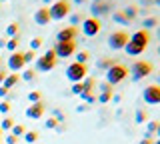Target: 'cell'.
I'll list each match as a JSON object with an SVG mask.
<instances>
[{
  "instance_id": "obj_1",
  "label": "cell",
  "mask_w": 160,
  "mask_h": 144,
  "mask_svg": "<svg viewBox=\"0 0 160 144\" xmlns=\"http://www.w3.org/2000/svg\"><path fill=\"white\" fill-rule=\"evenodd\" d=\"M86 74H88V66L86 64H80V62H72V64H68V68H66V78L70 82H82L84 78H86Z\"/></svg>"
},
{
  "instance_id": "obj_2",
  "label": "cell",
  "mask_w": 160,
  "mask_h": 144,
  "mask_svg": "<svg viewBox=\"0 0 160 144\" xmlns=\"http://www.w3.org/2000/svg\"><path fill=\"white\" fill-rule=\"evenodd\" d=\"M48 10H50V20H62L70 14V2L68 0H56Z\"/></svg>"
},
{
  "instance_id": "obj_3",
  "label": "cell",
  "mask_w": 160,
  "mask_h": 144,
  "mask_svg": "<svg viewBox=\"0 0 160 144\" xmlns=\"http://www.w3.org/2000/svg\"><path fill=\"white\" fill-rule=\"evenodd\" d=\"M56 62H58V58H56V54H54V50H46L44 56L36 58V70L38 72H50L56 66Z\"/></svg>"
},
{
  "instance_id": "obj_4",
  "label": "cell",
  "mask_w": 160,
  "mask_h": 144,
  "mask_svg": "<svg viewBox=\"0 0 160 144\" xmlns=\"http://www.w3.org/2000/svg\"><path fill=\"white\" fill-rule=\"evenodd\" d=\"M126 66H122V64H114V66H110L106 70V82L110 84V86H114V84H120L126 78Z\"/></svg>"
},
{
  "instance_id": "obj_5",
  "label": "cell",
  "mask_w": 160,
  "mask_h": 144,
  "mask_svg": "<svg viewBox=\"0 0 160 144\" xmlns=\"http://www.w3.org/2000/svg\"><path fill=\"white\" fill-rule=\"evenodd\" d=\"M150 72H152V64L148 60H136L132 64V68H130L132 80H142V78H146Z\"/></svg>"
},
{
  "instance_id": "obj_6",
  "label": "cell",
  "mask_w": 160,
  "mask_h": 144,
  "mask_svg": "<svg viewBox=\"0 0 160 144\" xmlns=\"http://www.w3.org/2000/svg\"><path fill=\"white\" fill-rule=\"evenodd\" d=\"M56 58H70L72 54H76V40L70 42H56V46L52 48Z\"/></svg>"
},
{
  "instance_id": "obj_7",
  "label": "cell",
  "mask_w": 160,
  "mask_h": 144,
  "mask_svg": "<svg viewBox=\"0 0 160 144\" xmlns=\"http://www.w3.org/2000/svg\"><path fill=\"white\" fill-rule=\"evenodd\" d=\"M100 28H102V24H100L98 18H84L82 20V34L84 36H88V38H92V36H96V34L100 32Z\"/></svg>"
},
{
  "instance_id": "obj_8",
  "label": "cell",
  "mask_w": 160,
  "mask_h": 144,
  "mask_svg": "<svg viewBox=\"0 0 160 144\" xmlns=\"http://www.w3.org/2000/svg\"><path fill=\"white\" fill-rule=\"evenodd\" d=\"M126 42H128V34L122 32V30L112 32L108 36V46L112 48V50H120V48H124V46H126Z\"/></svg>"
},
{
  "instance_id": "obj_9",
  "label": "cell",
  "mask_w": 160,
  "mask_h": 144,
  "mask_svg": "<svg viewBox=\"0 0 160 144\" xmlns=\"http://www.w3.org/2000/svg\"><path fill=\"white\" fill-rule=\"evenodd\" d=\"M142 98L146 104H160V86L158 84H150L142 90Z\"/></svg>"
},
{
  "instance_id": "obj_10",
  "label": "cell",
  "mask_w": 160,
  "mask_h": 144,
  "mask_svg": "<svg viewBox=\"0 0 160 144\" xmlns=\"http://www.w3.org/2000/svg\"><path fill=\"white\" fill-rule=\"evenodd\" d=\"M76 36H78V26H66L62 30H58L56 42H70V40H76Z\"/></svg>"
},
{
  "instance_id": "obj_11",
  "label": "cell",
  "mask_w": 160,
  "mask_h": 144,
  "mask_svg": "<svg viewBox=\"0 0 160 144\" xmlns=\"http://www.w3.org/2000/svg\"><path fill=\"white\" fill-rule=\"evenodd\" d=\"M112 10V4L110 2H92L90 4V14H92V18H98V16H104V14H108Z\"/></svg>"
},
{
  "instance_id": "obj_12",
  "label": "cell",
  "mask_w": 160,
  "mask_h": 144,
  "mask_svg": "<svg viewBox=\"0 0 160 144\" xmlns=\"http://www.w3.org/2000/svg\"><path fill=\"white\" fill-rule=\"evenodd\" d=\"M8 68L12 72H18V70H22L24 66H26V62H24V56H22V52H12L10 54V58H8Z\"/></svg>"
},
{
  "instance_id": "obj_13",
  "label": "cell",
  "mask_w": 160,
  "mask_h": 144,
  "mask_svg": "<svg viewBox=\"0 0 160 144\" xmlns=\"http://www.w3.org/2000/svg\"><path fill=\"white\" fill-rule=\"evenodd\" d=\"M44 110H46V106H44V102H42V100H40V102H34V104H30V106H28L26 116H28V118H32V120H38V118H42Z\"/></svg>"
},
{
  "instance_id": "obj_14",
  "label": "cell",
  "mask_w": 160,
  "mask_h": 144,
  "mask_svg": "<svg viewBox=\"0 0 160 144\" xmlns=\"http://www.w3.org/2000/svg\"><path fill=\"white\" fill-rule=\"evenodd\" d=\"M130 42H134V44H140V46H144L146 48L148 46V42H150V34H148V30H136L130 36Z\"/></svg>"
},
{
  "instance_id": "obj_15",
  "label": "cell",
  "mask_w": 160,
  "mask_h": 144,
  "mask_svg": "<svg viewBox=\"0 0 160 144\" xmlns=\"http://www.w3.org/2000/svg\"><path fill=\"white\" fill-rule=\"evenodd\" d=\"M34 22H36L38 26H46V24L50 22V10H48V6H42V8H38V10L34 12Z\"/></svg>"
},
{
  "instance_id": "obj_16",
  "label": "cell",
  "mask_w": 160,
  "mask_h": 144,
  "mask_svg": "<svg viewBox=\"0 0 160 144\" xmlns=\"http://www.w3.org/2000/svg\"><path fill=\"white\" fill-rule=\"evenodd\" d=\"M124 50H126L128 56H140V54L146 50V48L140 46V44H134V42H130V40H128V42H126V46H124Z\"/></svg>"
},
{
  "instance_id": "obj_17",
  "label": "cell",
  "mask_w": 160,
  "mask_h": 144,
  "mask_svg": "<svg viewBox=\"0 0 160 144\" xmlns=\"http://www.w3.org/2000/svg\"><path fill=\"white\" fill-rule=\"evenodd\" d=\"M18 80H20V76L16 72H12V74H6V78H4V82L0 84V86H4L6 90H10V88H14L18 84Z\"/></svg>"
},
{
  "instance_id": "obj_18",
  "label": "cell",
  "mask_w": 160,
  "mask_h": 144,
  "mask_svg": "<svg viewBox=\"0 0 160 144\" xmlns=\"http://www.w3.org/2000/svg\"><path fill=\"white\" fill-rule=\"evenodd\" d=\"M18 32H20V24H18V22H10L8 26H6V36H8V38L18 36Z\"/></svg>"
},
{
  "instance_id": "obj_19",
  "label": "cell",
  "mask_w": 160,
  "mask_h": 144,
  "mask_svg": "<svg viewBox=\"0 0 160 144\" xmlns=\"http://www.w3.org/2000/svg\"><path fill=\"white\" fill-rule=\"evenodd\" d=\"M122 14H124V16L128 18L130 22H132L134 18L138 16V8H136V6H132V4H130V6H126V8H124V10H122Z\"/></svg>"
},
{
  "instance_id": "obj_20",
  "label": "cell",
  "mask_w": 160,
  "mask_h": 144,
  "mask_svg": "<svg viewBox=\"0 0 160 144\" xmlns=\"http://www.w3.org/2000/svg\"><path fill=\"white\" fill-rule=\"evenodd\" d=\"M116 64V60H112V58H100V60L96 62V68H100V70H108L110 66H114Z\"/></svg>"
},
{
  "instance_id": "obj_21",
  "label": "cell",
  "mask_w": 160,
  "mask_h": 144,
  "mask_svg": "<svg viewBox=\"0 0 160 144\" xmlns=\"http://www.w3.org/2000/svg\"><path fill=\"white\" fill-rule=\"evenodd\" d=\"M112 20L116 22V24H122V26H128V24H130V20L122 14V10H120V12H114L112 14Z\"/></svg>"
},
{
  "instance_id": "obj_22",
  "label": "cell",
  "mask_w": 160,
  "mask_h": 144,
  "mask_svg": "<svg viewBox=\"0 0 160 144\" xmlns=\"http://www.w3.org/2000/svg\"><path fill=\"white\" fill-rule=\"evenodd\" d=\"M156 26H158V20L154 16H148V18L142 20V28H144V30H150V28H156Z\"/></svg>"
},
{
  "instance_id": "obj_23",
  "label": "cell",
  "mask_w": 160,
  "mask_h": 144,
  "mask_svg": "<svg viewBox=\"0 0 160 144\" xmlns=\"http://www.w3.org/2000/svg\"><path fill=\"white\" fill-rule=\"evenodd\" d=\"M28 100H30V104L40 102V100H42V92H40V90H32V92H28Z\"/></svg>"
},
{
  "instance_id": "obj_24",
  "label": "cell",
  "mask_w": 160,
  "mask_h": 144,
  "mask_svg": "<svg viewBox=\"0 0 160 144\" xmlns=\"http://www.w3.org/2000/svg\"><path fill=\"white\" fill-rule=\"evenodd\" d=\"M20 78H22V80H34V78H36V70H32V68H26V70H24L22 72V76H20Z\"/></svg>"
},
{
  "instance_id": "obj_25",
  "label": "cell",
  "mask_w": 160,
  "mask_h": 144,
  "mask_svg": "<svg viewBox=\"0 0 160 144\" xmlns=\"http://www.w3.org/2000/svg\"><path fill=\"white\" fill-rule=\"evenodd\" d=\"M134 120H136V124H142V122H146V110L138 108V110H136V114H134Z\"/></svg>"
},
{
  "instance_id": "obj_26",
  "label": "cell",
  "mask_w": 160,
  "mask_h": 144,
  "mask_svg": "<svg viewBox=\"0 0 160 144\" xmlns=\"http://www.w3.org/2000/svg\"><path fill=\"white\" fill-rule=\"evenodd\" d=\"M18 36H14V38H10V40L6 42V46H4V48H8V50L10 52H16V48H18Z\"/></svg>"
},
{
  "instance_id": "obj_27",
  "label": "cell",
  "mask_w": 160,
  "mask_h": 144,
  "mask_svg": "<svg viewBox=\"0 0 160 144\" xmlns=\"http://www.w3.org/2000/svg\"><path fill=\"white\" fill-rule=\"evenodd\" d=\"M88 58H90V54H88L86 50H80V52H76V62H80V64H86V62H88Z\"/></svg>"
},
{
  "instance_id": "obj_28",
  "label": "cell",
  "mask_w": 160,
  "mask_h": 144,
  "mask_svg": "<svg viewBox=\"0 0 160 144\" xmlns=\"http://www.w3.org/2000/svg\"><path fill=\"white\" fill-rule=\"evenodd\" d=\"M156 128H158V122H156V120H150V122L146 124V136H144V138H150V134L156 132Z\"/></svg>"
},
{
  "instance_id": "obj_29",
  "label": "cell",
  "mask_w": 160,
  "mask_h": 144,
  "mask_svg": "<svg viewBox=\"0 0 160 144\" xmlns=\"http://www.w3.org/2000/svg\"><path fill=\"white\" fill-rule=\"evenodd\" d=\"M80 98H82L84 102H88V104L96 102V94H94V92H82V94H80Z\"/></svg>"
},
{
  "instance_id": "obj_30",
  "label": "cell",
  "mask_w": 160,
  "mask_h": 144,
  "mask_svg": "<svg viewBox=\"0 0 160 144\" xmlns=\"http://www.w3.org/2000/svg\"><path fill=\"white\" fill-rule=\"evenodd\" d=\"M96 100L100 104H108L110 100H112V92H100V96L96 98Z\"/></svg>"
},
{
  "instance_id": "obj_31",
  "label": "cell",
  "mask_w": 160,
  "mask_h": 144,
  "mask_svg": "<svg viewBox=\"0 0 160 144\" xmlns=\"http://www.w3.org/2000/svg\"><path fill=\"white\" fill-rule=\"evenodd\" d=\"M24 140H26L28 144L36 142V140H38V132H34V130H30V132H24Z\"/></svg>"
},
{
  "instance_id": "obj_32",
  "label": "cell",
  "mask_w": 160,
  "mask_h": 144,
  "mask_svg": "<svg viewBox=\"0 0 160 144\" xmlns=\"http://www.w3.org/2000/svg\"><path fill=\"white\" fill-rule=\"evenodd\" d=\"M82 86H84L82 92H92V88H94V78H84V80H82Z\"/></svg>"
},
{
  "instance_id": "obj_33",
  "label": "cell",
  "mask_w": 160,
  "mask_h": 144,
  "mask_svg": "<svg viewBox=\"0 0 160 144\" xmlns=\"http://www.w3.org/2000/svg\"><path fill=\"white\" fill-rule=\"evenodd\" d=\"M12 126H14V120L10 116H6L2 120V124H0V128H2V130H12Z\"/></svg>"
},
{
  "instance_id": "obj_34",
  "label": "cell",
  "mask_w": 160,
  "mask_h": 144,
  "mask_svg": "<svg viewBox=\"0 0 160 144\" xmlns=\"http://www.w3.org/2000/svg\"><path fill=\"white\" fill-rule=\"evenodd\" d=\"M24 132H26V128H24L22 124H14V126H12V134H14L16 138H18V136H22Z\"/></svg>"
},
{
  "instance_id": "obj_35",
  "label": "cell",
  "mask_w": 160,
  "mask_h": 144,
  "mask_svg": "<svg viewBox=\"0 0 160 144\" xmlns=\"http://www.w3.org/2000/svg\"><path fill=\"white\" fill-rule=\"evenodd\" d=\"M40 46H42V38H40V36H36V38L30 40V50H38Z\"/></svg>"
},
{
  "instance_id": "obj_36",
  "label": "cell",
  "mask_w": 160,
  "mask_h": 144,
  "mask_svg": "<svg viewBox=\"0 0 160 144\" xmlns=\"http://www.w3.org/2000/svg\"><path fill=\"white\" fill-rule=\"evenodd\" d=\"M22 56H24V62H32V60H36V54H34V50H28V52H22Z\"/></svg>"
},
{
  "instance_id": "obj_37",
  "label": "cell",
  "mask_w": 160,
  "mask_h": 144,
  "mask_svg": "<svg viewBox=\"0 0 160 144\" xmlns=\"http://www.w3.org/2000/svg\"><path fill=\"white\" fill-rule=\"evenodd\" d=\"M82 22V16L80 14H70V26H78Z\"/></svg>"
},
{
  "instance_id": "obj_38",
  "label": "cell",
  "mask_w": 160,
  "mask_h": 144,
  "mask_svg": "<svg viewBox=\"0 0 160 144\" xmlns=\"http://www.w3.org/2000/svg\"><path fill=\"white\" fill-rule=\"evenodd\" d=\"M82 90H84V86H82V82H74L72 84V94H82Z\"/></svg>"
},
{
  "instance_id": "obj_39",
  "label": "cell",
  "mask_w": 160,
  "mask_h": 144,
  "mask_svg": "<svg viewBox=\"0 0 160 144\" xmlns=\"http://www.w3.org/2000/svg\"><path fill=\"white\" fill-rule=\"evenodd\" d=\"M0 112H2V114H8L10 112V102L8 100H2V102H0Z\"/></svg>"
},
{
  "instance_id": "obj_40",
  "label": "cell",
  "mask_w": 160,
  "mask_h": 144,
  "mask_svg": "<svg viewBox=\"0 0 160 144\" xmlns=\"http://www.w3.org/2000/svg\"><path fill=\"white\" fill-rule=\"evenodd\" d=\"M46 128H58V120H56V118H48V120H46Z\"/></svg>"
},
{
  "instance_id": "obj_41",
  "label": "cell",
  "mask_w": 160,
  "mask_h": 144,
  "mask_svg": "<svg viewBox=\"0 0 160 144\" xmlns=\"http://www.w3.org/2000/svg\"><path fill=\"white\" fill-rule=\"evenodd\" d=\"M100 92H112V86H110L108 82H102L100 84Z\"/></svg>"
},
{
  "instance_id": "obj_42",
  "label": "cell",
  "mask_w": 160,
  "mask_h": 144,
  "mask_svg": "<svg viewBox=\"0 0 160 144\" xmlns=\"http://www.w3.org/2000/svg\"><path fill=\"white\" fill-rule=\"evenodd\" d=\"M138 2H140V6L148 8V6H152V4H154V0H138Z\"/></svg>"
},
{
  "instance_id": "obj_43",
  "label": "cell",
  "mask_w": 160,
  "mask_h": 144,
  "mask_svg": "<svg viewBox=\"0 0 160 144\" xmlns=\"http://www.w3.org/2000/svg\"><path fill=\"white\" fill-rule=\"evenodd\" d=\"M54 118H56L58 122H64V114L60 112V110H54Z\"/></svg>"
},
{
  "instance_id": "obj_44",
  "label": "cell",
  "mask_w": 160,
  "mask_h": 144,
  "mask_svg": "<svg viewBox=\"0 0 160 144\" xmlns=\"http://www.w3.org/2000/svg\"><path fill=\"white\" fill-rule=\"evenodd\" d=\"M6 142H8V144H16V142H18V138H16V136H14V134H8V138H6Z\"/></svg>"
},
{
  "instance_id": "obj_45",
  "label": "cell",
  "mask_w": 160,
  "mask_h": 144,
  "mask_svg": "<svg viewBox=\"0 0 160 144\" xmlns=\"http://www.w3.org/2000/svg\"><path fill=\"white\" fill-rule=\"evenodd\" d=\"M4 78H6V70H4V68H0V84L4 82Z\"/></svg>"
},
{
  "instance_id": "obj_46",
  "label": "cell",
  "mask_w": 160,
  "mask_h": 144,
  "mask_svg": "<svg viewBox=\"0 0 160 144\" xmlns=\"http://www.w3.org/2000/svg\"><path fill=\"white\" fill-rule=\"evenodd\" d=\"M6 94H8V90H6V88H4V86H0V96L4 98V96H6Z\"/></svg>"
},
{
  "instance_id": "obj_47",
  "label": "cell",
  "mask_w": 160,
  "mask_h": 144,
  "mask_svg": "<svg viewBox=\"0 0 160 144\" xmlns=\"http://www.w3.org/2000/svg\"><path fill=\"white\" fill-rule=\"evenodd\" d=\"M138 144H152V140H150V138H142Z\"/></svg>"
},
{
  "instance_id": "obj_48",
  "label": "cell",
  "mask_w": 160,
  "mask_h": 144,
  "mask_svg": "<svg viewBox=\"0 0 160 144\" xmlns=\"http://www.w3.org/2000/svg\"><path fill=\"white\" fill-rule=\"evenodd\" d=\"M72 2H74V4H84L86 0H72Z\"/></svg>"
},
{
  "instance_id": "obj_49",
  "label": "cell",
  "mask_w": 160,
  "mask_h": 144,
  "mask_svg": "<svg viewBox=\"0 0 160 144\" xmlns=\"http://www.w3.org/2000/svg\"><path fill=\"white\" fill-rule=\"evenodd\" d=\"M156 136L160 138V124H158V128H156Z\"/></svg>"
},
{
  "instance_id": "obj_50",
  "label": "cell",
  "mask_w": 160,
  "mask_h": 144,
  "mask_svg": "<svg viewBox=\"0 0 160 144\" xmlns=\"http://www.w3.org/2000/svg\"><path fill=\"white\" fill-rule=\"evenodd\" d=\"M154 4H156V6L160 8V0H154Z\"/></svg>"
},
{
  "instance_id": "obj_51",
  "label": "cell",
  "mask_w": 160,
  "mask_h": 144,
  "mask_svg": "<svg viewBox=\"0 0 160 144\" xmlns=\"http://www.w3.org/2000/svg\"><path fill=\"white\" fill-rule=\"evenodd\" d=\"M42 2H44V4H50V2H52V0H42Z\"/></svg>"
},
{
  "instance_id": "obj_52",
  "label": "cell",
  "mask_w": 160,
  "mask_h": 144,
  "mask_svg": "<svg viewBox=\"0 0 160 144\" xmlns=\"http://www.w3.org/2000/svg\"><path fill=\"white\" fill-rule=\"evenodd\" d=\"M156 36H158V40H160V28H158V32H156Z\"/></svg>"
},
{
  "instance_id": "obj_53",
  "label": "cell",
  "mask_w": 160,
  "mask_h": 144,
  "mask_svg": "<svg viewBox=\"0 0 160 144\" xmlns=\"http://www.w3.org/2000/svg\"><path fill=\"white\" fill-rule=\"evenodd\" d=\"M92 2H104V0H92Z\"/></svg>"
},
{
  "instance_id": "obj_54",
  "label": "cell",
  "mask_w": 160,
  "mask_h": 144,
  "mask_svg": "<svg viewBox=\"0 0 160 144\" xmlns=\"http://www.w3.org/2000/svg\"><path fill=\"white\" fill-rule=\"evenodd\" d=\"M152 144H160V138H158V140H156V142H152Z\"/></svg>"
},
{
  "instance_id": "obj_55",
  "label": "cell",
  "mask_w": 160,
  "mask_h": 144,
  "mask_svg": "<svg viewBox=\"0 0 160 144\" xmlns=\"http://www.w3.org/2000/svg\"><path fill=\"white\" fill-rule=\"evenodd\" d=\"M156 80H158V86H160V76H158V78H156Z\"/></svg>"
},
{
  "instance_id": "obj_56",
  "label": "cell",
  "mask_w": 160,
  "mask_h": 144,
  "mask_svg": "<svg viewBox=\"0 0 160 144\" xmlns=\"http://www.w3.org/2000/svg\"><path fill=\"white\" fill-rule=\"evenodd\" d=\"M158 56H160V46H158Z\"/></svg>"
},
{
  "instance_id": "obj_57",
  "label": "cell",
  "mask_w": 160,
  "mask_h": 144,
  "mask_svg": "<svg viewBox=\"0 0 160 144\" xmlns=\"http://www.w3.org/2000/svg\"><path fill=\"white\" fill-rule=\"evenodd\" d=\"M0 136H2V128H0Z\"/></svg>"
},
{
  "instance_id": "obj_58",
  "label": "cell",
  "mask_w": 160,
  "mask_h": 144,
  "mask_svg": "<svg viewBox=\"0 0 160 144\" xmlns=\"http://www.w3.org/2000/svg\"><path fill=\"white\" fill-rule=\"evenodd\" d=\"M0 64H2V58H0Z\"/></svg>"
}]
</instances>
